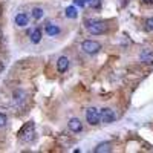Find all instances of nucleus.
<instances>
[{"instance_id": "obj_11", "label": "nucleus", "mask_w": 153, "mask_h": 153, "mask_svg": "<svg viewBox=\"0 0 153 153\" xmlns=\"http://www.w3.org/2000/svg\"><path fill=\"white\" fill-rule=\"evenodd\" d=\"M45 31H46V34H48L49 37H55V35H58V34L61 32V29L57 26V25H52V23H48L46 28H45Z\"/></svg>"}, {"instance_id": "obj_5", "label": "nucleus", "mask_w": 153, "mask_h": 153, "mask_svg": "<svg viewBox=\"0 0 153 153\" xmlns=\"http://www.w3.org/2000/svg\"><path fill=\"white\" fill-rule=\"evenodd\" d=\"M86 121L91 126L100 124V110L97 107H87L86 109Z\"/></svg>"}, {"instance_id": "obj_8", "label": "nucleus", "mask_w": 153, "mask_h": 153, "mask_svg": "<svg viewBox=\"0 0 153 153\" xmlns=\"http://www.w3.org/2000/svg\"><path fill=\"white\" fill-rule=\"evenodd\" d=\"M28 34H29V40H31V43L38 45V43L42 42V29H40V28L29 29V31H28Z\"/></svg>"}, {"instance_id": "obj_12", "label": "nucleus", "mask_w": 153, "mask_h": 153, "mask_svg": "<svg viewBox=\"0 0 153 153\" xmlns=\"http://www.w3.org/2000/svg\"><path fill=\"white\" fill-rule=\"evenodd\" d=\"M139 58H141V61L146 63V65H153V52H150V51H143Z\"/></svg>"}, {"instance_id": "obj_3", "label": "nucleus", "mask_w": 153, "mask_h": 153, "mask_svg": "<svg viewBox=\"0 0 153 153\" xmlns=\"http://www.w3.org/2000/svg\"><path fill=\"white\" fill-rule=\"evenodd\" d=\"M35 138V132H34V123H28L26 126H23V129L20 130V139L23 143H31Z\"/></svg>"}, {"instance_id": "obj_2", "label": "nucleus", "mask_w": 153, "mask_h": 153, "mask_svg": "<svg viewBox=\"0 0 153 153\" xmlns=\"http://www.w3.org/2000/svg\"><path fill=\"white\" fill-rule=\"evenodd\" d=\"M81 49H83V52H86L89 55H95L103 49V46H101V43H98L95 40H84L81 43Z\"/></svg>"}, {"instance_id": "obj_4", "label": "nucleus", "mask_w": 153, "mask_h": 153, "mask_svg": "<svg viewBox=\"0 0 153 153\" xmlns=\"http://www.w3.org/2000/svg\"><path fill=\"white\" fill-rule=\"evenodd\" d=\"M115 120H117V113H115L110 107H104L100 112V121L103 124H112Z\"/></svg>"}, {"instance_id": "obj_17", "label": "nucleus", "mask_w": 153, "mask_h": 153, "mask_svg": "<svg viewBox=\"0 0 153 153\" xmlns=\"http://www.w3.org/2000/svg\"><path fill=\"white\" fill-rule=\"evenodd\" d=\"M6 123H8V117H6L5 113L0 112V129H2V127H5V126H6Z\"/></svg>"}, {"instance_id": "obj_15", "label": "nucleus", "mask_w": 153, "mask_h": 153, "mask_svg": "<svg viewBox=\"0 0 153 153\" xmlns=\"http://www.w3.org/2000/svg\"><path fill=\"white\" fill-rule=\"evenodd\" d=\"M25 97H26V94H25L23 91H16L14 94H12V100H14L16 103H20V101H23Z\"/></svg>"}, {"instance_id": "obj_14", "label": "nucleus", "mask_w": 153, "mask_h": 153, "mask_svg": "<svg viewBox=\"0 0 153 153\" xmlns=\"http://www.w3.org/2000/svg\"><path fill=\"white\" fill-rule=\"evenodd\" d=\"M43 16H45V11L42 8H34L32 9V19L34 20H40V19H43Z\"/></svg>"}, {"instance_id": "obj_9", "label": "nucleus", "mask_w": 153, "mask_h": 153, "mask_svg": "<svg viewBox=\"0 0 153 153\" xmlns=\"http://www.w3.org/2000/svg\"><path fill=\"white\" fill-rule=\"evenodd\" d=\"M57 69H58L60 74H65L69 69V58L65 57V55L58 57V60H57Z\"/></svg>"}, {"instance_id": "obj_7", "label": "nucleus", "mask_w": 153, "mask_h": 153, "mask_svg": "<svg viewBox=\"0 0 153 153\" xmlns=\"http://www.w3.org/2000/svg\"><path fill=\"white\" fill-rule=\"evenodd\" d=\"M68 127H69V130L74 132V133H80L83 130V124L78 118H71L69 123H68Z\"/></svg>"}, {"instance_id": "obj_10", "label": "nucleus", "mask_w": 153, "mask_h": 153, "mask_svg": "<svg viewBox=\"0 0 153 153\" xmlns=\"http://www.w3.org/2000/svg\"><path fill=\"white\" fill-rule=\"evenodd\" d=\"M94 152L95 153H109V152H112V144L110 143H100L95 149H94Z\"/></svg>"}, {"instance_id": "obj_20", "label": "nucleus", "mask_w": 153, "mask_h": 153, "mask_svg": "<svg viewBox=\"0 0 153 153\" xmlns=\"http://www.w3.org/2000/svg\"><path fill=\"white\" fill-rule=\"evenodd\" d=\"M146 5H153V0H143Z\"/></svg>"}, {"instance_id": "obj_19", "label": "nucleus", "mask_w": 153, "mask_h": 153, "mask_svg": "<svg viewBox=\"0 0 153 153\" xmlns=\"http://www.w3.org/2000/svg\"><path fill=\"white\" fill-rule=\"evenodd\" d=\"M87 3H89V0H74V5L75 6H80V8L86 6Z\"/></svg>"}, {"instance_id": "obj_21", "label": "nucleus", "mask_w": 153, "mask_h": 153, "mask_svg": "<svg viewBox=\"0 0 153 153\" xmlns=\"http://www.w3.org/2000/svg\"><path fill=\"white\" fill-rule=\"evenodd\" d=\"M0 71H3V63L0 61Z\"/></svg>"}, {"instance_id": "obj_6", "label": "nucleus", "mask_w": 153, "mask_h": 153, "mask_svg": "<svg viewBox=\"0 0 153 153\" xmlns=\"http://www.w3.org/2000/svg\"><path fill=\"white\" fill-rule=\"evenodd\" d=\"M14 22H16L17 26H20V28H26L28 25H29V17H28L26 12H19V14L14 17Z\"/></svg>"}, {"instance_id": "obj_16", "label": "nucleus", "mask_w": 153, "mask_h": 153, "mask_svg": "<svg viewBox=\"0 0 153 153\" xmlns=\"http://www.w3.org/2000/svg\"><path fill=\"white\" fill-rule=\"evenodd\" d=\"M89 6H91L92 9H98L101 6V0H89Z\"/></svg>"}, {"instance_id": "obj_18", "label": "nucleus", "mask_w": 153, "mask_h": 153, "mask_svg": "<svg viewBox=\"0 0 153 153\" xmlns=\"http://www.w3.org/2000/svg\"><path fill=\"white\" fill-rule=\"evenodd\" d=\"M146 28H147V31L153 32V17H152V19H147V20H146Z\"/></svg>"}, {"instance_id": "obj_1", "label": "nucleus", "mask_w": 153, "mask_h": 153, "mask_svg": "<svg viewBox=\"0 0 153 153\" xmlns=\"http://www.w3.org/2000/svg\"><path fill=\"white\" fill-rule=\"evenodd\" d=\"M86 29L92 35H101V34H106L109 31V25L103 20H87Z\"/></svg>"}, {"instance_id": "obj_13", "label": "nucleus", "mask_w": 153, "mask_h": 153, "mask_svg": "<svg viewBox=\"0 0 153 153\" xmlns=\"http://www.w3.org/2000/svg\"><path fill=\"white\" fill-rule=\"evenodd\" d=\"M65 12H66V17H68V19H76V16H78V9H76L75 5L68 6Z\"/></svg>"}]
</instances>
